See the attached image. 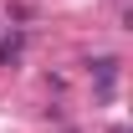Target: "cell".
<instances>
[{
    "mask_svg": "<svg viewBox=\"0 0 133 133\" xmlns=\"http://www.w3.org/2000/svg\"><path fill=\"white\" fill-rule=\"evenodd\" d=\"M113 133H123V128H113Z\"/></svg>",
    "mask_w": 133,
    "mask_h": 133,
    "instance_id": "3957f363",
    "label": "cell"
},
{
    "mask_svg": "<svg viewBox=\"0 0 133 133\" xmlns=\"http://www.w3.org/2000/svg\"><path fill=\"white\" fill-rule=\"evenodd\" d=\"M21 46H26V31H16V36H10V41H0V66H5V62L16 66V56H21Z\"/></svg>",
    "mask_w": 133,
    "mask_h": 133,
    "instance_id": "7a4b0ae2",
    "label": "cell"
},
{
    "mask_svg": "<svg viewBox=\"0 0 133 133\" xmlns=\"http://www.w3.org/2000/svg\"><path fill=\"white\" fill-rule=\"evenodd\" d=\"M113 77H118V56H102V62H97V87H102V97L113 92Z\"/></svg>",
    "mask_w": 133,
    "mask_h": 133,
    "instance_id": "6da1fadb",
    "label": "cell"
}]
</instances>
